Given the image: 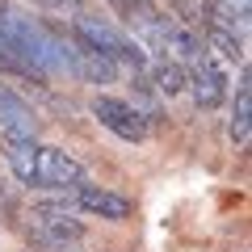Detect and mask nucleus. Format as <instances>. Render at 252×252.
<instances>
[{
  "label": "nucleus",
  "mask_w": 252,
  "mask_h": 252,
  "mask_svg": "<svg viewBox=\"0 0 252 252\" xmlns=\"http://www.w3.org/2000/svg\"><path fill=\"white\" fill-rule=\"evenodd\" d=\"M30 185H34V189H76V185H84V164L76 160V156L59 152V147L38 143Z\"/></svg>",
  "instance_id": "20e7f679"
},
{
  "label": "nucleus",
  "mask_w": 252,
  "mask_h": 252,
  "mask_svg": "<svg viewBox=\"0 0 252 252\" xmlns=\"http://www.w3.org/2000/svg\"><path fill=\"white\" fill-rule=\"evenodd\" d=\"M147 84L156 89V97H177V93H185V67H177L172 59H152Z\"/></svg>",
  "instance_id": "f8f14e48"
},
{
  "label": "nucleus",
  "mask_w": 252,
  "mask_h": 252,
  "mask_svg": "<svg viewBox=\"0 0 252 252\" xmlns=\"http://www.w3.org/2000/svg\"><path fill=\"white\" fill-rule=\"evenodd\" d=\"M93 118H97L105 130H114L118 139H126V143H143L147 130H152V126L135 114V105L122 101V97H97L93 101Z\"/></svg>",
  "instance_id": "0eeeda50"
},
{
  "label": "nucleus",
  "mask_w": 252,
  "mask_h": 252,
  "mask_svg": "<svg viewBox=\"0 0 252 252\" xmlns=\"http://www.w3.org/2000/svg\"><path fill=\"white\" fill-rule=\"evenodd\" d=\"M46 13H84V0H34Z\"/></svg>",
  "instance_id": "ddd939ff"
},
{
  "label": "nucleus",
  "mask_w": 252,
  "mask_h": 252,
  "mask_svg": "<svg viewBox=\"0 0 252 252\" xmlns=\"http://www.w3.org/2000/svg\"><path fill=\"white\" fill-rule=\"evenodd\" d=\"M185 89H189V97H193L198 109L223 105V97H227V67L215 59V55H202V59L185 72Z\"/></svg>",
  "instance_id": "39448f33"
},
{
  "label": "nucleus",
  "mask_w": 252,
  "mask_h": 252,
  "mask_svg": "<svg viewBox=\"0 0 252 252\" xmlns=\"http://www.w3.org/2000/svg\"><path fill=\"white\" fill-rule=\"evenodd\" d=\"M59 34H63V30H59ZM63 55H67V72L80 76V80H89V84H114L118 72H122L114 59H105L101 51L84 46L80 38H72V34H63Z\"/></svg>",
  "instance_id": "423d86ee"
},
{
  "label": "nucleus",
  "mask_w": 252,
  "mask_h": 252,
  "mask_svg": "<svg viewBox=\"0 0 252 252\" xmlns=\"http://www.w3.org/2000/svg\"><path fill=\"white\" fill-rule=\"evenodd\" d=\"M67 34L80 38V42L93 46V51H101L105 59H114L118 67H126V72H147V63H152L147 51L126 34V30H118L109 17H97V13H76Z\"/></svg>",
  "instance_id": "f03ea898"
},
{
  "label": "nucleus",
  "mask_w": 252,
  "mask_h": 252,
  "mask_svg": "<svg viewBox=\"0 0 252 252\" xmlns=\"http://www.w3.org/2000/svg\"><path fill=\"white\" fill-rule=\"evenodd\" d=\"M231 143L248 147L252 143V89H248V67L240 72V89H235V109H231Z\"/></svg>",
  "instance_id": "9b49d317"
},
{
  "label": "nucleus",
  "mask_w": 252,
  "mask_h": 252,
  "mask_svg": "<svg viewBox=\"0 0 252 252\" xmlns=\"http://www.w3.org/2000/svg\"><path fill=\"white\" fill-rule=\"evenodd\" d=\"M72 202H76V210L97 215V219H109V223L130 219V202H126L122 193H114V189H101V185H76Z\"/></svg>",
  "instance_id": "6e6552de"
},
{
  "label": "nucleus",
  "mask_w": 252,
  "mask_h": 252,
  "mask_svg": "<svg viewBox=\"0 0 252 252\" xmlns=\"http://www.w3.org/2000/svg\"><path fill=\"white\" fill-rule=\"evenodd\" d=\"M0 152H4V160H9L13 177L30 185V177H34V156H38V139L9 135V130H4V143H0Z\"/></svg>",
  "instance_id": "9d476101"
},
{
  "label": "nucleus",
  "mask_w": 252,
  "mask_h": 252,
  "mask_svg": "<svg viewBox=\"0 0 252 252\" xmlns=\"http://www.w3.org/2000/svg\"><path fill=\"white\" fill-rule=\"evenodd\" d=\"M4 198H9V189H4V181H0V202H4Z\"/></svg>",
  "instance_id": "4468645a"
},
{
  "label": "nucleus",
  "mask_w": 252,
  "mask_h": 252,
  "mask_svg": "<svg viewBox=\"0 0 252 252\" xmlns=\"http://www.w3.org/2000/svg\"><path fill=\"white\" fill-rule=\"evenodd\" d=\"M0 126H4L9 135H26V139L38 135V114H34V105H30L26 97H17L9 84H0Z\"/></svg>",
  "instance_id": "1a4fd4ad"
},
{
  "label": "nucleus",
  "mask_w": 252,
  "mask_h": 252,
  "mask_svg": "<svg viewBox=\"0 0 252 252\" xmlns=\"http://www.w3.org/2000/svg\"><path fill=\"white\" fill-rule=\"evenodd\" d=\"M30 231H34V240L42 244V248H67V244H80L84 240V223L76 219V202L72 198L34 206Z\"/></svg>",
  "instance_id": "7ed1b4c3"
},
{
  "label": "nucleus",
  "mask_w": 252,
  "mask_h": 252,
  "mask_svg": "<svg viewBox=\"0 0 252 252\" xmlns=\"http://www.w3.org/2000/svg\"><path fill=\"white\" fill-rule=\"evenodd\" d=\"M0 42L9 46V55L26 67L30 76H51L67 72V55H63V34L42 26L30 13H17L13 4H0Z\"/></svg>",
  "instance_id": "f257e3e1"
}]
</instances>
